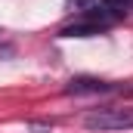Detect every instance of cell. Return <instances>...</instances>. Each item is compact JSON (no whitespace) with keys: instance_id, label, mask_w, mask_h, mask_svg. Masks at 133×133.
<instances>
[{"instance_id":"cell-1","label":"cell","mask_w":133,"mask_h":133,"mask_svg":"<svg viewBox=\"0 0 133 133\" xmlns=\"http://www.w3.org/2000/svg\"><path fill=\"white\" fill-rule=\"evenodd\" d=\"M87 130H99V133H111V130H133V105H108V108H96L84 118Z\"/></svg>"},{"instance_id":"cell-2","label":"cell","mask_w":133,"mask_h":133,"mask_svg":"<svg viewBox=\"0 0 133 133\" xmlns=\"http://www.w3.org/2000/svg\"><path fill=\"white\" fill-rule=\"evenodd\" d=\"M124 90L121 84H111V81H96V77H74L65 87V93L71 96H90V93H118Z\"/></svg>"},{"instance_id":"cell-3","label":"cell","mask_w":133,"mask_h":133,"mask_svg":"<svg viewBox=\"0 0 133 133\" xmlns=\"http://www.w3.org/2000/svg\"><path fill=\"white\" fill-rule=\"evenodd\" d=\"M93 6H99V0H65L68 12H87V9H93Z\"/></svg>"}]
</instances>
